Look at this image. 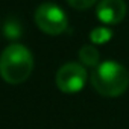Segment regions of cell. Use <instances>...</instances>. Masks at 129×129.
I'll list each match as a JSON object with an SVG mask.
<instances>
[{"label": "cell", "instance_id": "obj_6", "mask_svg": "<svg viewBox=\"0 0 129 129\" xmlns=\"http://www.w3.org/2000/svg\"><path fill=\"white\" fill-rule=\"evenodd\" d=\"M79 59H81L84 67H93L94 69L96 66L100 64L99 62L100 61V53L93 44H85L79 50Z\"/></svg>", "mask_w": 129, "mask_h": 129}, {"label": "cell", "instance_id": "obj_8", "mask_svg": "<svg viewBox=\"0 0 129 129\" xmlns=\"http://www.w3.org/2000/svg\"><path fill=\"white\" fill-rule=\"evenodd\" d=\"M3 30H5V37L8 38H17L21 35V27L17 21H6Z\"/></svg>", "mask_w": 129, "mask_h": 129}, {"label": "cell", "instance_id": "obj_7", "mask_svg": "<svg viewBox=\"0 0 129 129\" xmlns=\"http://www.w3.org/2000/svg\"><path fill=\"white\" fill-rule=\"evenodd\" d=\"M111 37H112V34L106 27H96L90 34V40L93 44H105L111 40Z\"/></svg>", "mask_w": 129, "mask_h": 129}, {"label": "cell", "instance_id": "obj_9", "mask_svg": "<svg viewBox=\"0 0 129 129\" xmlns=\"http://www.w3.org/2000/svg\"><path fill=\"white\" fill-rule=\"evenodd\" d=\"M96 2H97V0H67V3H69L72 8H75V9H81V11L91 8Z\"/></svg>", "mask_w": 129, "mask_h": 129}, {"label": "cell", "instance_id": "obj_5", "mask_svg": "<svg viewBox=\"0 0 129 129\" xmlns=\"http://www.w3.org/2000/svg\"><path fill=\"white\" fill-rule=\"evenodd\" d=\"M96 15L103 24H118L126 17V5L123 0H100Z\"/></svg>", "mask_w": 129, "mask_h": 129}, {"label": "cell", "instance_id": "obj_4", "mask_svg": "<svg viewBox=\"0 0 129 129\" xmlns=\"http://www.w3.org/2000/svg\"><path fill=\"white\" fill-rule=\"evenodd\" d=\"M88 79L87 69L79 62H67L61 66L56 72L55 82L59 91L66 94H76L79 93Z\"/></svg>", "mask_w": 129, "mask_h": 129}, {"label": "cell", "instance_id": "obj_1", "mask_svg": "<svg viewBox=\"0 0 129 129\" xmlns=\"http://www.w3.org/2000/svg\"><path fill=\"white\" fill-rule=\"evenodd\" d=\"M34 70V56L30 50L18 43H12L0 55V76L11 85L27 81Z\"/></svg>", "mask_w": 129, "mask_h": 129}, {"label": "cell", "instance_id": "obj_3", "mask_svg": "<svg viewBox=\"0 0 129 129\" xmlns=\"http://www.w3.org/2000/svg\"><path fill=\"white\" fill-rule=\"evenodd\" d=\"M35 23L40 30L47 35H61L69 26L64 9L55 3H43L35 11Z\"/></svg>", "mask_w": 129, "mask_h": 129}, {"label": "cell", "instance_id": "obj_2", "mask_svg": "<svg viewBox=\"0 0 129 129\" xmlns=\"http://www.w3.org/2000/svg\"><path fill=\"white\" fill-rule=\"evenodd\" d=\"M93 88L105 97H118L129 87V73L115 61H103L91 72Z\"/></svg>", "mask_w": 129, "mask_h": 129}]
</instances>
